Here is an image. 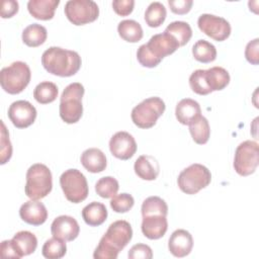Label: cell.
I'll return each mask as SVG.
<instances>
[{
    "instance_id": "obj_1",
    "label": "cell",
    "mask_w": 259,
    "mask_h": 259,
    "mask_svg": "<svg viewBox=\"0 0 259 259\" xmlns=\"http://www.w3.org/2000/svg\"><path fill=\"white\" fill-rule=\"evenodd\" d=\"M133 229L128 222L118 220L109 225L97 245L93 257L95 259H116L121 251L132 240Z\"/></svg>"
},
{
    "instance_id": "obj_2",
    "label": "cell",
    "mask_w": 259,
    "mask_h": 259,
    "mask_svg": "<svg viewBox=\"0 0 259 259\" xmlns=\"http://www.w3.org/2000/svg\"><path fill=\"white\" fill-rule=\"evenodd\" d=\"M44 68L51 74L59 77H71L81 68L82 60L75 51L51 47L41 56Z\"/></svg>"
},
{
    "instance_id": "obj_3",
    "label": "cell",
    "mask_w": 259,
    "mask_h": 259,
    "mask_svg": "<svg viewBox=\"0 0 259 259\" xmlns=\"http://www.w3.org/2000/svg\"><path fill=\"white\" fill-rule=\"evenodd\" d=\"M178 48L177 40L164 31L163 33L154 34L147 44L142 45L137 51V59L143 67L154 68Z\"/></svg>"
},
{
    "instance_id": "obj_4",
    "label": "cell",
    "mask_w": 259,
    "mask_h": 259,
    "mask_svg": "<svg viewBox=\"0 0 259 259\" xmlns=\"http://www.w3.org/2000/svg\"><path fill=\"white\" fill-rule=\"evenodd\" d=\"M84 86L79 82L69 84L60 97V116L66 123H76L83 114L82 97L84 95Z\"/></svg>"
},
{
    "instance_id": "obj_5",
    "label": "cell",
    "mask_w": 259,
    "mask_h": 259,
    "mask_svg": "<svg viewBox=\"0 0 259 259\" xmlns=\"http://www.w3.org/2000/svg\"><path fill=\"white\" fill-rule=\"evenodd\" d=\"M53 188V177L51 170L45 164L31 165L26 172V183L24 191L27 197L38 200L46 197Z\"/></svg>"
},
{
    "instance_id": "obj_6",
    "label": "cell",
    "mask_w": 259,
    "mask_h": 259,
    "mask_svg": "<svg viewBox=\"0 0 259 259\" xmlns=\"http://www.w3.org/2000/svg\"><path fill=\"white\" fill-rule=\"evenodd\" d=\"M31 73L28 65L21 61L13 62L0 71V84L9 94L21 93L29 84Z\"/></svg>"
},
{
    "instance_id": "obj_7",
    "label": "cell",
    "mask_w": 259,
    "mask_h": 259,
    "mask_svg": "<svg viewBox=\"0 0 259 259\" xmlns=\"http://www.w3.org/2000/svg\"><path fill=\"white\" fill-rule=\"evenodd\" d=\"M211 181L210 171L203 165L194 163L183 169L177 178L180 190L186 194H195L208 186Z\"/></svg>"
},
{
    "instance_id": "obj_8",
    "label": "cell",
    "mask_w": 259,
    "mask_h": 259,
    "mask_svg": "<svg viewBox=\"0 0 259 259\" xmlns=\"http://www.w3.org/2000/svg\"><path fill=\"white\" fill-rule=\"evenodd\" d=\"M165 108V102L160 97H149L133 108L131 117L138 127L150 128L156 124Z\"/></svg>"
},
{
    "instance_id": "obj_9",
    "label": "cell",
    "mask_w": 259,
    "mask_h": 259,
    "mask_svg": "<svg viewBox=\"0 0 259 259\" xmlns=\"http://www.w3.org/2000/svg\"><path fill=\"white\" fill-rule=\"evenodd\" d=\"M60 185L66 198L73 203L85 200L89 193L86 177L78 169H68L60 177Z\"/></svg>"
},
{
    "instance_id": "obj_10",
    "label": "cell",
    "mask_w": 259,
    "mask_h": 259,
    "mask_svg": "<svg viewBox=\"0 0 259 259\" xmlns=\"http://www.w3.org/2000/svg\"><path fill=\"white\" fill-rule=\"evenodd\" d=\"M259 163V146L254 141H244L235 152L234 169L241 176H248L255 172Z\"/></svg>"
},
{
    "instance_id": "obj_11",
    "label": "cell",
    "mask_w": 259,
    "mask_h": 259,
    "mask_svg": "<svg viewBox=\"0 0 259 259\" xmlns=\"http://www.w3.org/2000/svg\"><path fill=\"white\" fill-rule=\"evenodd\" d=\"M65 15L75 25H84L95 21L99 8L92 0H70L65 5Z\"/></svg>"
},
{
    "instance_id": "obj_12",
    "label": "cell",
    "mask_w": 259,
    "mask_h": 259,
    "mask_svg": "<svg viewBox=\"0 0 259 259\" xmlns=\"http://www.w3.org/2000/svg\"><path fill=\"white\" fill-rule=\"evenodd\" d=\"M198 28L217 41L227 39L231 34V25L227 19L213 14H201L197 19Z\"/></svg>"
},
{
    "instance_id": "obj_13",
    "label": "cell",
    "mask_w": 259,
    "mask_h": 259,
    "mask_svg": "<svg viewBox=\"0 0 259 259\" xmlns=\"http://www.w3.org/2000/svg\"><path fill=\"white\" fill-rule=\"evenodd\" d=\"M35 107L26 100H17L8 108V117L17 128H25L31 125L36 118Z\"/></svg>"
},
{
    "instance_id": "obj_14",
    "label": "cell",
    "mask_w": 259,
    "mask_h": 259,
    "mask_svg": "<svg viewBox=\"0 0 259 259\" xmlns=\"http://www.w3.org/2000/svg\"><path fill=\"white\" fill-rule=\"evenodd\" d=\"M109 150L115 158L128 160L136 154L137 143L130 133L117 132L109 141Z\"/></svg>"
},
{
    "instance_id": "obj_15",
    "label": "cell",
    "mask_w": 259,
    "mask_h": 259,
    "mask_svg": "<svg viewBox=\"0 0 259 259\" xmlns=\"http://www.w3.org/2000/svg\"><path fill=\"white\" fill-rule=\"evenodd\" d=\"M51 233L55 238L70 242L78 237L80 227L73 217L60 215L53 221L51 225Z\"/></svg>"
},
{
    "instance_id": "obj_16",
    "label": "cell",
    "mask_w": 259,
    "mask_h": 259,
    "mask_svg": "<svg viewBox=\"0 0 259 259\" xmlns=\"http://www.w3.org/2000/svg\"><path fill=\"white\" fill-rule=\"evenodd\" d=\"M193 247L191 234L183 229H178L172 233L168 241L169 252L178 258L187 256Z\"/></svg>"
},
{
    "instance_id": "obj_17",
    "label": "cell",
    "mask_w": 259,
    "mask_h": 259,
    "mask_svg": "<svg viewBox=\"0 0 259 259\" xmlns=\"http://www.w3.org/2000/svg\"><path fill=\"white\" fill-rule=\"evenodd\" d=\"M19 215L26 224L40 226L48 219V210L42 202L30 199L20 206Z\"/></svg>"
},
{
    "instance_id": "obj_18",
    "label": "cell",
    "mask_w": 259,
    "mask_h": 259,
    "mask_svg": "<svg viewBox=\"0 0 259 259\" xmlns=\"http://www.w3.org/2000/svg\"><path fill=\"white\" fill-rule=\"evenodd\" d=\"M142 233L150 240H158L162 238L168 229V222L166 217L161 214H151L143 217Z\"/></svg>"
},
{
    "instance_id": "obj_19",
    "label": "cell",
    "mask_w": 259,
    "mask_h": 259,
    "mask_svg": "<svg viewBox=\"0 0 259 259\" xmlns=\"http://www.w3.org/2000/svg\"><path fill=\"white\" fill-rule=\"evenodd\" d=\"M201 108L197 101L191 98L181 99L175 108V115L177 120L184 125H189L201 114Z\"/></svg>"
},
{
    "instance_id": "obj_20",
    "label": "cell",
    "mask_w": 259,
    "mask_h": 259,
    "mask_svg": "<svg viewBox=\"0 0 259 259\" xmlns=\"http://www.w3.org/2000/svg\"><path fill=\"white\" fill-rule=\"evenodd\" d=\"M136 174L143 180L152 181L155 180L160 172V166L158 161L150 155L140 156L134 165Z\"/></svg>"
},
{
    "instance_id": "obj_21",
    "label": "cell",
    "mask_w": 259,
    "mask_h": 259,
    "mask_svg": "<svg viewBox=\"0 0 259 259\" xmlns=\"http://www.w3.org/2000/svg\"><path fill=\"white\" fill-rule=\"evenodd\" d=\"M11 243L18 258L32 254L37 247V239L29 231L17 232L11 239Z\"/></svg>"
},
{
    "instance_id": "obj_22",
    "label": "cell",
    "mask_w": 259,
    "mask_h": 259,
    "mask_svg": "<svg viewBox=\"0 0 259 259\" xmlns=\"http://www.w3.org/2000/svg\"><path fill=\"white\" fill-rule=\"evenodd\" d=\"M83 167L91 173H99L105 170L107 162L104 153L97 148L85 150L80 158Z\"/></svg>"
},
{
    "instance_id": "obj_23",
    "label": "cell",
    "mask_w": 259,
    "mask_h": 259,
    "mask_svg": "<svg viewBox=\"0 0 259 259\" xmlns=\"http://www.w3.org/2000/svg\"><path fill=\"white\" fill-rule=\"evenodd\" d=\"M59 4V0H29L27 2V9L35 19L50 20L54 17L55 10Z\"/></svg>"
},
{
    "instance_id": "obj_24",
    "label": "cell",
    "mask_w": 259,
    "mask_h": 259,
    "mask_svg": "<svg viewBox=\"0 0 259 259\" xmlns=\"http://www.w3.org/2000/svg\"><path fill=\"white\" fill-rule=\"evenodd\" d=\"M204 78L207 87L212 91H220L225 89L230 83V74L223 67H211L204 70Z\"/></svg>"
},
{
    "instance_id": "obj_25",
    "label": "cell",
    "mask_w": 259,
    "mask_h": 259,
    "mask_svg": "<svg viewBox=\"0 0 259 259\" xmlns=\"http://www.w3.org/2000/svg\"><path fill=\"white\" fill-rule=\"evenodd\" d=\"M82 218L88 226L98 227L106 221L107 209L103 203L92 201L82 209Z\"/></svg>"
},
{
    "instance_id": "obj_26",
    "label": "cell",
    "mask_w": 259,
    "mask_h": 259,
    "mask_svg": "<svg viewBox=\"0 0 259 259\" xmlns=\"http://www.w3.org/2000/svg\"><path fill=\"white\" fill-rule=\"evenodd\" d=\"M119 36L127 42H138L143 38V28L141 24L133 19H124L117 25Z\"/></svg>"
},
{
    "instance_id": "obj_27",
    "label": "cell",
    "mask_w": 259,
    "mask_h": 259,
    "mask_svg": "<svg viewBox=\"0 0 259 259\" xmlns=\"http://www.w3.org/2000/svg\"><path fill=\"white\" fill-rule=\"evenodd\" d=\"M47 36V28L38 23L29 24L22 31V41L30 48H36L42 45L46 41Z\"/></svg>"
},
{
    "instance_id": "obj_28",
    "label": "cell",
    "mask_w": 259,
    "mask_h": 259,
    "mask_svg": "<svg viewBox=\"0 0 259 259\" xmlns=\"http://www.w3.org/2000/svg\"><path fill=\"white\" fill-rule=\"evenodd\" d=\"M189 132L192 140L198 145L207 143L210 137V127L207 119L200 115L189 124Z\"/></svg>"
},
{
    "instance_id": "obj_29",
    "label": "cell",
    "mask_w": 259,
    "mask_h": 259,
    "mask_svg": "<svg viewBox=\"0 0 259 259\" xmlns=\"http://www.w3.org/2000/svg\"><path fill=\"white\" fill-rule=\"evenodd\" d=\"M192 55L200 63H211L217 59V49L209 41L199 39L192 47Z\"/></svg>"
},
{
    "instance_id": "obj_30",
    "label": "cell",
    "mask_w": 259,
    "mask_h": 259,
    "mask_svg": "<svg viewBox=\"0 0 259 259\" xmlns=\"http://www.w3.org/2000/svg\"><path fill=\"white\" fill-rule=\"evenodd\" d=\"M164 31L172 35L179 44V47L185 46L192 36V29L185 21H173L165 28Z\"/></svg>"
},
{
    "instance_id": "obj_31",
    "label": "cell",
    "mask_w": 259,
    "mask_h": 259,
    "mask_svg": "<svg viewBox=\"0 0 259 259\" xmlns=\"http://www.w3.org/2000/svg\"><path fill=\"white\" fill-rule=\"evenodd\" d=\"M58 87L55 83L44 81L37 84L33 90L34 99L40 104H48L56 100L58 97Z\"/></svg>"
},
{
    "instance_id": "obj_32",
    "label": "cell",
    "mask_w": 259,
    "mask_h": 259,
    "mask_svg": "<svg viewBox=\"0 0 259 259\" xmlns=\"http://www.w3.org/2000/svg\"><path fill=\"white\" fill-rule=\"evenodd\" d=\"M167 11L161 2H152L145 11V21L150 27H159L166 19Z\"/></svg>"
},
{
    "instance_id": "obj_33",
    "label": "cell",
    "mask_w": 259,
    "mask_h": 259,
    "mask_svg": "<svg viewBox=\"0 0 259 259\" xmlns=\"http://www.w3.org/2000/svg\"><path fill=\"white\" fill-rule=\"evenodd\" d=\"M65 242L66 241L55 237L47 240L41 249L42 256L48 259H60L64 257L67 253V246Z\"/></svg>"
},
{
    "instance_id": "obj_34",
    "label": "cell",
    "mask_w": 259,
    "mask_h": 259,
    "mask_svg": "<svg viewBox=\"0 0 259 259\" xmlns=\"http://www.w3.org/2000/svg\"><path fill=\"white\" fill-rule=\"evenodd\" d=\"M142 215H151V214H161L167 217L168 214V205L164 199L159 196H150L146 198L142 203Z\"/></svg>"
},
{
    "instance_id": "obj_35",
    "label": "cell",
    "mask_w": 259,
    "mask_h": 259,
    "mask_svg": "<svg viewBox=\"0 0 259 259\" xmlns=\"http://www.w3.org/2000/svg\"><path fill=\"white\" fill-rule=\"evenodd\" d=\"M118 188V181L111 176L102 177L95 183V191L102 198L113 197L117 193Z\"/></svg>"
},
{
    "instance_id": "obj_36",
    "label": "cell",
    "mask_w": 259,
    "mask_h": 259,
    "mask_svg": "<svg viewBox=\"0 0 259 259\" xmlns=\"http://www.w3.org/2000/svg\"><path fill=\"white\" fill-rule=\"evenodd\" d=\"M189 86L191 90L198 95H207L211 93L206 85L204 78V70H195L189 77Z\"/></svg>"
},
{
    "instance_id": "obj_37",
    "label": "cell",
    "mask_w": 259,
    "mask_h": 259,
    "mask_svg": "<svg viewBox=\"0 0 259 259\" xmlns=\"http://www.w3.org/2000/svg\"><path fill=\"white\" fill-rule=\"evenodd\" d=\"M135 204L134 197L128 193H120L115 194L113 197H111L110 200V207L113 209V211L118 213L127 212Z\"/></svg>"
},
{
    "instance_id": "obj_38",
    "label": "cell",
    "mask_w": 259,
    "mask_h": 259,
    "mask_svg": "<svg viewBox=\"0 0 259 259\" xmlns=\"http://www.w3.org/2000/svg\"><path fill=\"white\" fill-rule=\"evenodd\" d=\"M1 165H4L6 162H8L12 156V145L9 140V134L6 130V126L1 120Z\"/></svg>"
},
{
    "instance_id": "obj_39",
    "label": "cell",
    "mask_w": 259,
    "mask_h": 259,
    "mask_svg": "<svg viewBox=\"0 0 259 259\" xmlns=\"http://www.w3.org/2000/svg\"><path fill=\"white\" fill-rule=\"evenodd\" d=\"M127 256L130 259H151L153 257V252L150 246L146 244H137L130 249Z\"/></svg>"
},
{
    "instance_id": "obj_40",
    "label": "cell",
    "mask_w": 259,
    "mask_h": 259,
    "mask_svg": "<svg viewBox=\"0 0 259 259\" xmlns=\"http://www.w3.org/2000/svg\"><path fill=\"white\" fill-rule=\"evenodd\" d=\"M246 60L252 65H258L259 63V39L255 38L249 41L245 49Z\"/></svg>"
},
{
    "instance_id": "obj_41",
    "label": "cell",
    "mask_w": 259,
    "mask_h": 259,
    "mask_svg": "<svg viewBox=\"0 0 259 259\" xmlns=\"http://www.w3.org/2000/svg\"><path fill=\"white\" fill-rule=\"evenodd\" d=\"M134 0H114L112 2V8L114 12L119 16L130 15L134 10Z\"/></svg>"
},
{
    "instance_id": "obj_42",
    "label": "cell",
    "mask_w": 259,
    "mask_h": 259,
    "mask_svg": "<svg viewBox=\"0 0 259 259\" xmlns=\"http://www.w3.org/2000/svg\"><path fill=\"white\" fill-rule=\"evenodd\" d=\"M169 7L175 14H186L190 11L193 1L192 0H169Z\"/></svg>"
},
{
    "instance_id": "obj_43",
    "label": "cell",
    "mask_w": 259,
    "mask_h": 259,
    "mask_svg": "<svg viewBox=\"0 0 259 259\" xmlns=\"http://www.w3.org/2000/svg\"><path fill=\"white\" fill-rule=\"evenodd\" d=\"M18 2L15 0H2L1 1V17L10 18L18 12Z\"/></svg>"
},
{
    "instance_id": "obj_44",
    "label": "cell",
    "mask_w": 259,
    "mask_h": 259,
    "mask_svg": "<svg viewBox=\"0 0 259 259\" xmlns=\"http://www.w3.org/2000/svg\"><path fill=\"white\" fill-rule=\"evenodd\" d=\"M0 251H1V255H2L3 258H16V259H19L17 253L15 252V250H14V248L12 246L11 240L3 241L1 243V245H0Z\"/></svg>"
}]
</instances>
